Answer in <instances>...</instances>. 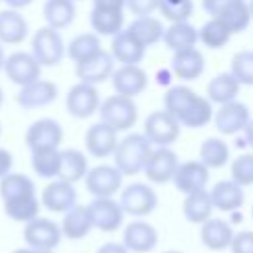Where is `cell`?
<instances>
[{"label":"cell","instance_id":"obj_1","mask_svg":"<svg viewBox=\"0 0 253 253\" xmlns=\"http://www.w3.org/2000/svg\"><path fill=\"white\" fill-rule=\"evenodd\" d=\"M152 150V144L142 132H130L121 138L115 146V166L123 176H136L142 172L144 162Z\"/></svg>","mask_w":253,"mask_h":253},{"label":"cell","instance_id":"obj_2","mask_svg":"<svg viewBox=\"0 0 253 253\" xmlns=\"http://www.w3.org/2000/svg\"><path fill=\"white\" fill-rule=\"evenodd\" d=\"M97 113H99L101 121L105 125H109L111 128H115L117 132L130 130L138 121V107H136L134 99H128V97H123L117 93L103 99Z\"/></svg>","mask_w":253,"mask_h":253},{"label":"cell","instance_id":"obj_3","mask_svg":"<svg viewBox=\"0 0 253 253\" xmlns=\"http://www.w3.org/2000/svg\"><path fill=\"white\" fill-rule=\"evenodd\" d=\"M30 47H32L30 53L36 57V61L42 67L59 65L65 57V42L59 30H53L49 26H42L34 32Z\"/></svg>","mask_w":253,"mask_h":253},{"label":"cell","instance_id":"obj_4","mask_svg":"<svg viewBox=\"0 0 253 253\" xmlns=\"http://www.w3.org/2000/svg\"><path fill=\"white\" fill-rule=\"evenodd\" d=\"M117 202L123 213L132 215V217L150 215L158 206L156 192L152 190V186L142 184V182H132L126 188H121V196Z\"/></svg>","mask_w":253,"mask_h":253},{"label":"cell","instance_id":"obj_5","mask_svg":"<svg viewBox=\"0 0 253 253\" xmlns=\"http://www.w3.org/2000/svg\"><path fill=\"white\" fill-rule=\"evenodd\" d=\"M180 123L164 109L152 111L144 119V136L152 146H170L180 136Z\"/></svg>","mask_w":253,"mask_h":253},{"label":"cell","instance_id":"obj_6","mask_svg":"<svg viewBox=\"0 0 253 253\" xmlns=\"http://www.w3.org/2000/svg\"><path fill=\"white\" fill-rule=\"evenodd\" d=\"M123 174L115 164H97L85 174V188L93 198H113L123 188Z\"/></svg>","mask_w":253,"mask_h":253},{"label":"cell","instance_id":"obj_7","mask_svg":"<svg viewBox=\"0 0 253 253\" xmlns=\"http://www.w3.org/2000/svg\"><path fill=\"white\" fill-rule=\"evenodd\" d=\"M22 235H24L26 247H32V249H49V251H53L61 241L59 223H55L49 217H42V215L24 223Z\"/></svg>","mask_w":253,"mask_h":253},{"label":"cell","instance_id":"obj_8","mask_svg":"<svg viewBox=\"0 0 253 253\" xmlns=\"http://www.w3.org/2000/svg\"><path fill=\"white\" fill-rule=\"evenodd\" d=\"M24 142L30 150L59 148V144L63 142V126L59 125V121H55L51 117H42L26 128Z\"/></svg>","mask_w":253,"mask_h":253},{"label":"cell","instance_id":"obj_9","mask_svg":"<svg viewBox=\"0 0 253 253\" xmlns=\"http://www.w3.org/2000/svg\"><path fill=\"white\" fill-rule=\"evenodd\" d=\"M178 164H180L178 154L170 146H154L144 162L142 172L150 182L166 184V182H172Z\"/></svg>","mask_w":253,"mask_h":253},{"label":"cell","instance_id":"obj_10","mask_svg":"<svg viewBox=\"0 0 253 253\" xmlns=\"http://www.w3.org/2000/svg\"><path fill=\"white\" fill-rule=\"evenodd\" d=\"M101 105V97L95 85L77 81L65 95V109L75 119H89L97 113Z\"/></svg>","mask_w":253,"mask_h":253},{"label":"cell","instance_id":"obj_11","mask_svg":"<svg viewBox=\"0 0 253 253\" xmlns=\"http://www.w3.org/2000/svg\"><path fill=\"white\" fill-rule=\"evenodd\" d=\"M2 71L18 87H24L42 77V65L36 61V57L30 51H14L6 55Z\"/></svg>","mask_w":253,"mask_h":253},{"label":"cell","instance_id":"obj_12","mask_svg":"<svg viewBox=\"0 0 253 253\" xmlns=\"http://www.w3.org/2000/svg\"><path fill=\"white\" fill-rule=\"evenodd\" d=\"M87 210H89L93 227H97L99 231L113 233L123 225L125 213H123L119 202L113 198H93L87 204Z\"/></svg>","mask_w":253,"mask_h":253},{"label":"cell","instance_id":"obj_13","mask_svg":"<svg viewBox=\"0 0 253 253\" xmlns=\"http://www.w3.org/2000/svg\"><path fill=\"white\" fill-rule=\"evenodd\" d=\"M59 95V89L53 81L49 79H36L24 87H20L18 95H16V103L26 109V111H32V109H42V107H47L51 105Z\"/></svg>","mask_w":253,"mask_h":253},{"label":"cell","instance_id":"obj_14","mask_svg":"<svg viewBox=\"0 0 253 253\" xmlns=\"http://www.w3.org/2000/svg\"><path fill=\"white\" fill-rule=\"evenodd\" d=\"M111 83L117 95L134 99L142 95V91L148 87V75L140 65H121L115 67L111 75Z\"/></svg>","mask_w":253,"mask_h":253},{"label":"cell","instance_id":"obj_15","mask_svg":"<svg viewBox=\"0 0 253 253\" xmlns=\"http://www.w3.org/2000/svg\"><path fill=\"white\" fill-rule=\"evenodd\" d=\"M113 71H115V59L111 57V53L107 49H99L95 55L75 63L77 79L83 83H91V85L111 79Z\"/></svg>","mask_w":253,"mask_h":253},{"label":"cell","instance_id":"obj_16","mask_svg":"<svg viewBox=\"0 0 253 253\" xmlns=\"http://www.w3.org/2000/svg\"><path fill=\"white\" fill-rule=\"evenodd\" d=\"M40 204L53 213H65L67 210H71L77 204V190L73 184L55 178L43 186Z\"/></svg>","mask_w":253,"mask_h":253},{"label":"cell","instance_id":"obj_17","mask_svg":"<svg viewBox=\"0 0 253 253\" xmlns=\"http://www.w3.org/2000/svg\"><path fill=\"white\" fill-rule=\"evenodd\" d=\"M249 119H251V115H249L247 105L235 99V101L219 105V111H215V115H213V125L219 134L229 136V134L241 132Z\"/></svg>","mask_w":253,"mask_h":253},{"label":"cell","instance_id":"obj_18","mask_svg":"<svg viewBox=\"0 0 253 253\" xmlns=\"http://www.w3.org/2000/svg\"><path fill=\"white\" fill-rule=\"evenodd\" d=\"M109 53L121 65H138L146 55V47L126 28H123L113 36Z\"/></svg>","mask_w":253,"mask_h":253},{"label":"cell","instance_id":"obj_19","mask_svg":"<svg viewBox=\"0 0 253 253\" xmlns=\"http://www.w3.org/2000/svg\"><path fill=\"white\" fill-rule=\"evenodd\" d=\"M210 180V168H206L200 160H186L180 162L174 172V186L182 194H192L198 190H206V184Z\"/></svg>","mask_w":253,"mask_h":253},{"label":"cell","instance_id":"obj_20","mask_svg":"<svg viewBox=\"0 0 253 253\" xmlns=\"http://www.w3.org/2000/svg\"><path fill=\"white\" fill-rule=\"evenodd\" d=\"M119 142L117 130L105 125L103 121L91 125L85 132V148L93 158H109L115 152V146Z\"/></svg>","mask_w":253,"mask_h":253},{"label":"cell","instance_id":"obj_21","mask_svg":"<svg viewBox=\"0 0 253 253\" xmlns=\"http://www.w3.org/2000/svg\"><path fill=\"white\" fill-rule=\"evenodd\" d=\"M158 243V231L148 221H130L123 229V245L134 253H148Z\"/></svg>","mask_w":253,"mask_h":253},{"label":"cell","instance_id":"obj_22","mask_svg":"<svg viewBox=\"0 0 253 253\" xmlns=\"http://www.w3.org/2000/svg\"><path fill=\"white\" fill-rule=\"evenodd\" d=\"M204 67H206L204 53L200 49H196V47L174 51L172 61H170V71L180 81H194V79H198L204 73Z\"/></svg>","mask_w":253,"mask_h":253},{"label":"cell","instance_id":"obj_23","mask_svg":"<svg viewBox=\"0 0 253 253\" xmlns=\"http://www.w3.org/2000/svg\"><path fill=\"white\" fill-rule=\"evenodd\" d=\"M30 34L26 18L20 14V10L6 8L0 12V43L2 45H18L22 43Z\"/></svg>","mask_w":253,"mask_h":253},{"label":"cell","instance_id":"obj_24","mask_svg":"<svg viewBox=\"0 0 253 253\" xmlns=\"http://www.w3.org/2000/svg\"><path fill=\"white\" fill-rule=\"evenodd\" d=\"M231 237H233V229L225 219L208 217L204 223H200V239L211 251L227 249L231 243Z\"/></svg>","mask_w":253,"mask_h":253},{"label":"cell","instance_id":"obj_25","mask_svg":"<svg viewBox=\"0 0 253 253\" xmlns=\"http://www.w3.org/2000/svg\"><path fill=\"white\" fill-rule=\"evenodd\" d=\"M210 200L215 210L233 211L243 206L245 194H243V188L233 180H221V182H215L213 188L210 190Z\"/></svg>","mask_w":253,"mask_h":253},{"label":"cell","instance_id":"obj_26","mask_svg":"<svg viewBox=\"0 0 253 253\" xmlns=\"http://www.w3.org/2000/svg\"><path fill=\"white\" fill-rule=\"evenodd\" d=\"M59 229H61V237H67V239H73V241L87 237L89 231L93 229V223H91V215H89L87 206L75 204L71 210H67L63 213V219L59 223Z\"/></svg>","mask_w":253,"mask_h":253},{"label":"cell","instance_id":"obj_27","mask_svg":"<svg viewBox=\"0 0 253 253\" xmlns=\"http://www.w3.org/2000/svg\"><path fill=\"white\" fill-rule=\"evenodd\" d=\"M87 170H89V162H87V156L81 150H77V148H63V150H59L57 180L75 184V182L85 178Z\"/></svg>","mask_w":253,"mask_h":253},{"label":"cell","instance_id":"obj_28","mask_svg":"<svg viewBox=\"0 0 253 253\" xmlns=\"http://www.w3.org/2000/svg\"><path fill=\"white\" fill-rule=\"evenodd\" d=\"M89 24L97 36H115L125 26V10L93 6L89 12Z\"/></svg>","mask_w":253,"mask_h":253},{"label":"cell","instance_id":"obj_29","mask_svg":"<svg viewBox=\"0 0 253 253\" xmlns=\"http://www.w3.org/2000/svg\"><path fill=\"white\" fill-rule=\"evenodd\" d=\"M211 18H217L229 32L231 36L233 34H239L243 32L249 22H251V16H249V8H247V0H229L227 4H223Z\"/></svg>","mask_w":253,"mask_h":253},{"label":"cell","instance_id":"obj_30","mask_svg":"<svg viewBox=\"0 0 253 253\" xmlns=\"http://www.w3.org/2000/svg\"><path fill=\"white\" fill-rule=\"evenodd\" d=\"M42 12H43L45 26L53 30H65L73 24L77 8L73 0H45Z\"/></svg>","mask_w":253,"mask_h":253},{"label":"cell","instance_id":"obj_31","mask_svg":"<svg viewBox=\"0 0 253 253\" xmlns=\"http://www.w3.org/2000/svg\"><path fill=\"white\" fill-rule=\"evenodd\" d=\"M162 42L170 51H180L188 47H196L198 43V28H194L190 22H172L168 28H164Z\"/></svg>","mask_w":253,"mask_h":253},{"label":"cell","instance_id":"obj_32","mask_svg":"<svg viewBox=\"0 0 253 253\" xmlns=\"http://www.w3.org/2000/svg\"><path fill=\"white\" fill-rule=\"evenodd\" d=\"M239 89L241 85L237 83V79L227 71V73H219L215 77H211L206 85V99L210 103H217V105H223V103H229V101H235L237 95H239Z\"/></svg>","mask_w":253,"mask_h":253},{"label":"cell","instance_id":"obj_33","mask_svg":"<svg viewBox=\"0 0 253 253\" xmlns=\"http://www.w3.org/2000/svg\"><path fill=\"white\" fill-rule=\"evenodd\" d=\"M4 204V213L6 217H10L12 221L18 223H28L34 217L40 215V198L36 194H28V196H20V198H12L2 202Z\"/></svg>","mask_w":253,"mask_h":253},{"label":"cell","instance_id":"obj_34","mask_svg":"<svg viewBox=\"0 0 253 253\" xmlns=\"http://www.w3.org/2000/svg\"><path fill=\"white\" fill-rule=\"evenodd\" d=\"M211 211H213V206L210 200V192L198 190V192L186 194L184 204H182V213H184L186 221L200 225L208 217H211Z\"/></svg>","mask_w":253,"mask_h":253},{"label":"cell","instance_id":"obj_35","mask_svg":"<svg viewBox=\"0 0 253 253\" xmlns=\"http://www.w3.org/2000/svg\"><path fill=\"white\" fill-rule=\"evenodd\" d=\"M30 164L38 178L55 180L59 172V148H36L30 150Z\"/></svg>","mask_w":253,"mask_h":253},{"label":"cell","instance_id":"obj_36","mask_svg":"<svg viewBox=\"0 0 253 253\" xmlns=\"http://www.w3.org/2000/svg\"><path fill=\"white\" fill-rule=\"evenodd\" d=\"M144 47H150L154 43H158L162 40V34H164V26L158 18L154 16H138L134 18L128 28H126Z\"/></svg>","mask_w":253,"mask_h":253},{"label":"cell","instance_id":"obj_37","mask_svg":"<svg viewBox=\"0 0 253 253\" xmlns=\"http://www.w3.org/2000/svg\"><path fill=\"white\" fill-rule=\"evenodd\" d=\"M99 49H103L101 38L95 32H83V34H77L75 38H71V42L65 45V55L73 63H79V61L95 55Z\"/></svg>","mask_w":253,"mask_h":253},{"label":"cell","instance_id":"obj_38","mask_svg":"<svg viewBox=\"0 0 253 253\" xmlns=\"http://www.w3.org/2000/svg\"><path fill=\"white\" fill-rule=\"evenodd\" d=\"M229 160V146L219 136H210L200 144V162L206 168H221Z\"/></svg>","mask_w":253,"mask_h":253},{"label":"cell","instance_id":"obj_39","mask_svg":"<svg viewBox=\"0 0 253 253\" xmlns=\"http://www.w3.org/2000/svg\"><path fill=\"white\" fill-rule=\"evenodd\" d=\"M196 91H192L186 85H172L166 89L164 93V111L170 113L176 121H180V117L186 113V109L192 105V101L196 99Z\"/></svg>","mask_w":253,"mask_h":253},{"label":"cell","instance_id":"obj_40","mask_svg":"<svg viewBox=\"0 0 253 253\" xmlns=\"http://www.w3.org/2000/svg\"><path fill=\"white\" fill-rule=\"evenodd\" d=\"M28 194H36V184L30 176L20 174V172H8L6 176L0 178L2 202L12 200V198H20V196H28Z\"/></svg>","mask_w":253,"mask_h":253},{"label":"cell","instance_id":"obj_41","mask_svg":"<svg viewBox=\"0 0 253 253\" xmlns=\"http://www.w3.org/2000/svg\"><path fill=\"white\" fill-rule=\"evenodd\" d=\"M213 119V107L211 103L202 97L196 95V99L192 101V105L186 109V113L180 117V126H188V128H202L206 126L210 121Z\"/></svg>","mask_w":253,"mask_h":253},{"label":"cell","instance_id":"obj_42","mask_svg":"<svg viewBox=\"0 0 253 253\" xmlns=\"http://www.w3.org/2000/svg\"><path fill=\"white\" fill-rule=\"evenodd\" d=\"M229 38H231V32L217 18H210L198 30V42H202L208 49H221L223 45H227Z\"/></svg>","mask_w":253,"mask_h":253},{"label":"cell","instance_id":"obj_43","mask_svg":"<svg viewBox=\"0 0 253 253\" xmlns=\"http://www.w3.org/2000/svg\"><path fill=\"white\" fill-rule=\"evenodd\" d=\"M229 73L237 79L239 85L253 87V51L251 49L237 51L231 57V69H229Z\"/></svg>","mask_w":253,"mask_h":253},{"label":"cell","instance_id":"obj_44","mask_svg":"<svg viewBox=\"0 0 253 253\" xmlns=\"http://www.w3.org/2000/svg\"><path fill=\"white\" fill-rule=\"evenodd\" d=\"M156 10L170 22H188L194 12V0H158Z\"/></svg>","mask_w":253,"mask_h":253},{"label":"cell","instance_id":"obj_45","mask_svg":"<svg viewBox=\"0 0 253 253\" xmlns=\"http://www.w3.org/2000/svg\"><path fill=\"white\" fill-rule=\"evenodd\" d=\"M231 180L241 188L253 186V152L239 154L231 162Z\"/></svg>","mask_w":253,"mask_h":253},{"label":"cell","instance_id":"obj_46","mask_svg":"<svg viewBox=\"0 0 253 253\" xmlns=\"http://www.w3.org/2000/svg\"><path fill=\"white\" fill-rule=\"evenodd\" d=\"M229 249L231 253H253V231L245 229V231L233 233Z\"/></svg>","mask_w":253,"mask_h":253},{"label":"cell","instance_id":"obj_47","mask_svg":"<svg viewBox=\"0 0 253 253\" xmlns=\"http://www.w3.org/2000/svg\"><path fill=\"white\" fill-rule=\"evenodd\" d=\"M158 6V0H126L125 2V8L134 14L136 18L138 16H150Z\"/></svg>","mask_w":253,"mask_h":253},{"label":"cell","instance_id":"obj_48","mask_svg":"<svg viewBox=\"0 0 253 253\" xmlns=\"http://www.w3.org/2000/svg\"><path fill=\"white\" fill-rule=\"evenodd\" d=\"M12 166H14V156L10 150L6 148H0V178L6 176L8 172H12Z\"/></svg>","mask_w":253,"mask_h":253},{"label":"cell","instance_id":"obj_49","mask_svg":"<svg viewBox=\"0 0 253 253\" xmlns=\"http://www.w3.org/2000/svg\"><path fill=\"white\" fill-rule=\"evenodd\" d=\"M95 253H128V249L123 245V243H117V241H107L103 243Z\"/></svg>","mask_w":253,"mask_h":253},{"label":"cell","instance_id":"obj_50","mask_svg":"<svg viewBox=\"0 0 253 253\" xmlns=\"http://www.w3.org/2000/svg\"><path fill=\"white\" fill-rule=\"evenodd\" d=\"M229 0H202V8H204V12H208L210 16H213L223 4H227Z\"/></svg>","mask_w":253,"mask_h":253},{"label":"cell","instance_id":"obj_51","mask_svg":"<svg viewBox=\"0 0 253 253\" xmlns=\"http://www.w3.org/2000/svg\"><path fill=\"white\" fill-rule=\"evenodd\" d=\"M93 6L99 8H117V10H125V2L126 0H91Z\"/></svg>","mask_w":253,"mask_h":253},{"label":"cell","instance_id":"obj_52","mask_svg":"<svg viewBox=\"0 0 253 253\" xmlns=\"http://www.w3.org/2000/svg\"><path fill=\"white\" fill-rule=\"evenodd\" d=\"M172 71L170 69H158L156 71V83L160 85H170V79H172Z\"/></svg>","mask_w":253,"mask_h":253},{"label":"cell","instance_id":"obj_53","mask_svg":"<svg viewBox=\"0 0 253 253\" xmlns=\"http://www.w3.org/2000/svg\"><path fill=\"white\" fill-rule=\"evenodd\" d=\"M241 132H243V140L253 148V119H249V121H247V125L243 126V130H241Z\"/></svg>","mask_w":253,"mask_h":253},{"label":"cell","instance_id":"obj_54","mask_svg":"<svg viewBox=\"0 0 253 253\" xmlns=\"http://www.w3.org/2000/svg\"><path fill=\"white\" fill-rule=\"evenodd\" d=\"M8 8H14V10H22V8H28L34 0H2Z\"/></svg>","mask_w":253,"mask_h":253},{"label":"cell","instance_id":"obj_55","mask_svg":"<svg viewBox=\"0 0 253 253\" xmlns=\"http://www.w3.org/2000/svg\"><path fill=\"white\" fill-rule=\"evenodd\" d=\"M12 253H38V249H32V247H18V249H14Z\"/></svg>","mask_w":253,"mask_h":253},{"label":"cell","instance_id":"obj_56","mask_svg":"<svg viewBox=\"0 0 253 253\" xmlns=\"http://www.w3.org/2000/svg\"><path fill=\"white\" fill-rule=\"evenodd\" d=\"M4 59H6V51H4V45L0 43V71H2V67H4Z\"/></svg>","mask_w":253,"mask_h":253},{"label":"cell","instance_id":"obj_57","mask_svg":"<svg viewBox=\"0 0 253 253\" xmlns=\"http://www.w3.org/2000/svg\"><path fill=\"white\" fill-rule=\"evenodd\" d=\"M247 8H249V16L253 18V0H247Z\"/></svg>","mask_w":253,"mask_h":253},{"label":"cell","instance_id":"obj_58","mask_svg":"<svg viewBox=\"0 0 253 253\" xmlns=\"http://www.w3.org/2000/svg\"><path fill=\"white\" fill-rule=\"evenodd\" d=\"M2 105H4V91H2V87H0V109H2Z\"/></svg>","mask_w":253,"mask_h":253},{"label":"cell","instance_id":"obj_59","mask_svg":"<svg viewBox=\"0 0 253 253\" xmlns=\"http://www.w3.org/2000/svg\"><path fill=\"white\" fill-rule=\"evenodd\" d=\"M164 253H182V251H164Z\"/></svg>","mask_w":253,"mask_h":253},{"label":"cell","instance_id":"obj_60","mask_svg":"<svg viewBox=\"0 0 253 253\" xmlns=\"http://www.w3.org/2000/svg\"><path fill=\"white\" fill-rule=\"evenodd\" d=\"M251 219H253V204H251Z\"/></svg>","mask_w":253,"mask_h":253},{"label":"cell","instance_id":"obj_61","mask_svg":"<svg viewBox=\"0 0 253 253\" xmlns=\"http://www.w3.org/2000/svg\"><path fill=\"white\" fill-rule=\"evenodd\" d=\"M0 136H2V125H0Z\"/></svg>","mask_w":253,"mask_h":253},{"label":"cell","instance_id":"obj_62","mask_svg":"<svg viewBox=\"0 0 253 253\" xmlns=\"http://www.w3.org/2000/svg\"><path fill=\"white\" fill-rule=\"evenodd\" d=\"M73 2H77V0H73Z\"/></svg>","mask_w":253,"mask_h":253},{"label":"cell","instance_id":"obj_63","mask_svg":"<svg viewBox=\"0 0 253 253\" xmlns=\"http://www.w3.org/2000/svg\"><path fill=\"white\" fill-rule=\"evenodd\" d=\"M0 2H2V0H0Z\"/></svg>","mask_w":253,"mask_h":253}]
</instances>
